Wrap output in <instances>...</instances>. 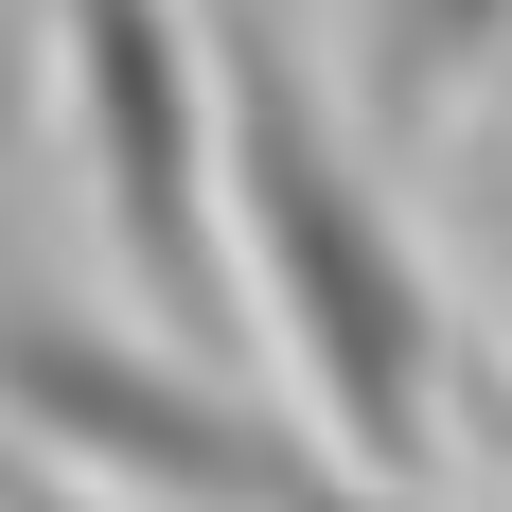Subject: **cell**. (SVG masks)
Masks as SVG:
<instances>
[{"label": "cell", "instance_id": "5", "mask_svg": "<svg viewBox=\"0 0 512 512\" xmlns=\"http://www.w3.org/2000/svg\"><path fill=\"white\" fill-rule=\"evenodd\" d=\"M283 512H424V495H407V477H354V460H318Z\"/></svg>", "mask_w": 512, "mask_h": 512}, {"label": "cell", "instance_id": "2", "mask_svg": "<svg viewBox=\"0 0 512 512\" xmlns=\"http://www.w3.org/2000/svg\"><path fill=\"white\" fill-rule=\"evenodd\" d=\"M0 442L53 460V477H89V495H159V512H283L336 460L301 407H248L159 318L18 301V283H0Z\"/></svg>", "mask_w": 512, "mask_h": 512}, {"label": "cell", "instance_id": "3", "mask_svg": "<svg viewBox=\"0 0 512 512\" xmlns=\"http://www.w3.org/2000/svg\"><path fill=\"white\" fill-rule=\"evenodd\" d=\"M71 177L159 336L230 318V159H212V0H36Z\"/></svg>", "mask_w": 512, "mask_h": 512}, {"label": "cell", "instance_id": "4", "mask_svg": "<svg viewBox=\"0 0 512 512\" xmlns=\"http://www.w3.org/2000/svg\"><path fill=\"white\" fill-rule=\"evenodd\" d=\"M336 89H354V124L424 177V159L512 89V0H336Z\"/></svg>", "mask_w": 512, "mask_h": 512}, {"label": "cell", "instance_id": "6", "mask_svg": "<svg viewBox=\"0 0 512 512\" xmlns=\"http://www.w3.org/2000/svg\"><path fill=\"white\" fill-rule=\"evenodd\" d=\"M0 512H106L89 477H53V460H18V442H0Z\"/></svg>", "mask_w": 512, "mask_h": 512}, {"label": "cell", "instance_id": "1", "mask_svg": "<svg viewBox=\"0 0 512 512\" xmlns=\"http://www.w3.org/2000/svg\"><path fill=\"white\" fill-rule=\"evenodd\" d=\"M212 159H230V283H248L265 354L301 424L354 477H442L460 424V301L407 230V159L354 124L283 0H212Z\"/></svg>", "mask_w": 512, "mask_h": 512}, {"label": "cell", "instance_id": "7", "mask_svg": "<svg viewBox=\"0 0 512 512\" xmlns=\"http://www.w3.org/2000/svg\"><path fill=\"white\" fill-rule=\"evenodd\" d=\"M495 442H512V354H495Z\"/></svg>", "mask_w": 512, "mask_h": 512}]
</instances>
